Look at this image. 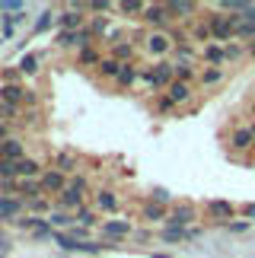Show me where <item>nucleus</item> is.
<instances>
[{
	"label": "nucleus",
	"mask_w": 255,
	"mask_h": 258,
	"mask_svg": "<svg viewBox=\"0 0 255 258\" xmlns=\"http://www.w3.org/2000/svg\"><path fill=\"white\" fill-rule=\"evenodd\" d=\"M48 23H51V13H42V19L35 23V32H45V29H48Z\"/></svg>",
	"instance_id": "nucleus-27"
},
{
	"label": "nucleus",
	"mask_w": 255,
	"mask_h": 258,
	"mask_svg": "<svg viewBox=\"0 0 255 258\" xmlns=\"http://www.w3.org/2000/svg\"><path fill=\"white\" fill-rule=\"evenodd\" d=\"M166 13H169V7H147V10H144V19H147V23H156V26H160V23H166V19H169Z\"/></svg>",
	"instance_id": "nucleus-4"
},
{
	"label": "nucleus",
	"mask_w": 255,
	"mask_h": 258,
	"mask_svg": "<svg viewBox=\"0 0 255 258\" xmlns=\"http://www.w3.org/2000/svg\"><path fill=\"white\" fill-rule=\"evenodd\" d=\"M102 230L109 236H128V233H131V223H128V220H109Z\"/></svg>",
	"instance_id": "nucleus-6"
},
{
	"label": "nucleus",
	"mask_w": 255,
	"mask_h": 258,
	"mask_svg": "<svg viewBox=\"0 0 255 258\" xmlns=\"http://www.w3.org/2000/svg\"><path fill=\"white\" fill-rule=\"evenodd\" d=\"M252 141H255L252 131H236V137H233V147H236V150H246V147H252Z\"/></svg>",
	"instance_id": "nucleus-13"
},
{
	"label": "nucleus",
	"mask_w": 255,
	"mask_h": 258,
	"mask_svg": "<svg viewBox=\"0 0 255 258\" xmlns=\"http://www.w3.org/2000/svg\"><path fill=\"white\" fill-rule=\"evenodd\" d=\"M192 93H188V86H185L182 80H175V83H169V99L172 102H185V99H188Z\"/></svg>",
	"instance_id": "nucleus-7"
},
{
	"label": "nucleus",
	"mask_w": 255,
	"mask_h": 258,
	"mask_svg": "<svg viewBox=\"0 0 255 258\" xmlns=\"http://www.w3.org/2000/svg\"><path fill=\"white\" fill-rule=\"evenodd\" d=\"M246 214H249V217H255V204H249V207H246Z\"/></svg>",
	"instance_id": "nucleus-32"
},
{
	"label": "nucleus",
	"mask_w": 255,
	"mask_h": 258,
	"mask_svg": "<svg viewBox=\"0 0 255 258\" xmlns=\"http://www.w3.org/2000/svg\"><path fill=\"white\" fill-rule=\"evenodd\" d=\"M77 220H80L83 226H93V223H96V217H93V211H77Z\"/></svg>",
	"instance_id": "nucleus-25"
},
{
	"label": "nucleus",
	"mask_w": 255,
	"mask_h": 258,
	"mask_svg": "<svg viewBox=\"0 0 255 258\" xmlns=\"http://www.w3.org/2000/svg\"><path fill=\"white\" fill-rule=\"evenodd\" d=\"M195 220V211H192V207H175V211H172V226H185V223H192Z\"/></svg>",
	"instance_id": "nucleus-5"
},
{
	"label": "nucleus",
	"mask_w": 255,
	"mask_h": 258,
	"mask_svg": "<svg viewBox=\"0 0 255 258\" xmlns=\"http://www.w3.org/2000/svg\"><path fill=\"white\" fill-rule=\"evenodd\" d=\"M169 77H172V67L169 64H156V74H150V86L160 89V86L169 83Z\"/></svg>",
	"instance_id": "nucleus-3"
},
{
	"label": "nucleus",
	"mask_w": 255,
	"mask_h": 258,
	"mask_svg": "<svg viewBox=\"0 0 255 258\" xmlns=\"http://www.w3.org/2000/svg\"><path fill=\"white\" fill-rule=\"evenodd\" d=\"M96 204H99L102 211H115V204H118V201L112 198V191H99V198H96Z\"/></svg>",
	"instance_id": "nucleus-18"
},
{
	"label": "nucleus",
	"mask_w": 255,
	"mask_h": 258,
	"mask_svg": "<svg viewBox=\"0 0 255 258\" xmlns=\"http://www.w3.org/2000/svg\"><path fill=\"white\" fill-rule=\"evenodd\" d=\"M83 188H86V185H83V178L71 182V185H67L64 191H61V195H64V204H67V207H80V201H83Z\"/></svg>",
	"instance_id": "nucleus-1"
},
{
	"label": "nucleus",
	"mask_w": 255,
	"mask_h": 258,
	"mask_svg": "<svg viewBox=\"0 0 255 258\" xmlns=\"http://www.w3.org/2000/svg\"><path fill=\"white\" fill-rule=\"evenodd\" d=\"M35 67H38L35 54H23V57H19V71H23V74H35Z\"/></svg>",
	"instance_id": "nucleus-17"
},
{
	"label": "nucleus",
	"mask_w": 255,
	"mask_h": 258,
	"mask_svg": "<svg viewBox=\"0 0 255 258\" xmlns=\"http://www.w3.org/2000/svg\"><path fill=\"white\" fill-rule=\"evenodd\" d=\"M99 67H102V74H105V77H118V74H121V64H118V61H112V57L99 61Z\"/></svg>",
	"instance_id": "nucleus-15"
},
{
	"label": "nucleus",
	"mask_w": 255,
	"mask_h": 258,
	"mask_svg": "<svg viewBox=\"0 0 255 258\" xmlns=\"http://www.w3.org/2000/svg\"><path fill=\"white\" fill-rule=\"evenodd\" d=\"M16 211H19V201H10V198L0 201V217H13Z\"/></svg>",
	"instance_id": "nucleus-19"
},
{
	"label": "nucleus",
	"mask_w": 255,
	"mask_h": 258,
	"mask_svg": "<svg viewBox=\"0 0 255 258\" xmlns=\"http://www.w3.org/2000/svg\"><path fill=\"white\" fill-rule=\"evenodd\" d=\"M19 156H23V144H19V141H7L4 144V160L13 163V160H19Z\"/></svg>",
	"instance_id": "nucleus-11"
},
{
	"label": "nucleus",
	"mask_w": 255,
	"mask_h": 258,
	"mask_svg": "<svg viewBox=\"0 0 255 258\" xmlns=\"http://www.w3.org/2000/svg\"><path fill=\"white\" fill-rule=\"evenodd\" d=\"M160 217H163V211H160V207H147V220H160Z\"/></svg>",
	"instance_id": "nucleus-28"
},
{
	"label": "nucleus",
	"mask_w": 255,
	"mask_h": 258,
	"mask_svg": "<svg viewBox=\"0 0 255 258\" xmlns=\"http://www.w3.org/2000/svg\"><path fill=\"white\" fill-rule=\"evenodd\" d=\"M220 80V71H208L204 74V83H217Z\"/></svg>",
	"instance_id": "nucleus-29"
},
{
	"label": "nucleus",
	"mask_w": 255,
	"mask_h": 258,
	"mask_svg": "<svg viewBox=\"0 0 255 258\" xmlns=\"http://www.w3.org/2000/svg\"><path fill=\"white\" fill-rule=\"evenodd\" d=\"M57 166H61V172H71L74 166H77V160H74L71 153H61V156H57Z\"/></svg>",
	"instance_id": "nucleus-21"
},
{
	"label": "nucleus",
	"mask_w": 255,
	"mask_h": 258,
	"mask_svg": "<svg viewBox=\"0 0 255 258\" xmlns=\"http://www.w3.org/2000/svg\"><path fill=\"white\" fill-rule=\"evenodd\" d=\"M169 13H195V4H169Z\"/></svg>",
	"instance_id": "nucleus-24"
},
{
	"label": "nucleus",
	"mask_w": 255,
	"mask_h": 258,
	"mask_svg": "<svg viewBox=\"0 0 255 258\" xmlns=\"http://www.w3.org/2000/svg\"><path fill=\"white\" fill-rule=\"evenodd\" d=\"M13 175H16V163L0 160V178H13Z\"/></svg>",
	"instance_id": "nucleus-23"
},
{
	"label": "nucleus",
	"mask_w": 255,
	"mask_h": 258,
	"mask_svg": "<svg viewBox=\"0 0 255 258\" xmlns=\"http://www.w3.org/2000/svg\"><path fill=\"white\" fill-rule=\"evenodd\" d=\"M233 19H227V16H214L211 19V32L217 35V38H230V32H233Z\"/></svg>",
	"instance_id": "nucleus-2"
},
{
	"label": "nucleus",
	"mask_w": 255,
	"mask_h": 258,
	"mask_svg": "<svg viewBox=\"0 0 255 258\" xmlns=\"http://www.w3.org/2000/svg\"><path fill=\"white\" fill-rule=\"evenodd\" d=\"M42 185L48 188V191H64V188H67V185H64V175H61V172H48Z\"/></svg>",
	"instance_id": "nucleus-8"
},
{
	"label": "nucleus",
	"mask_w": 255,
	"mask_h": 258,
	"mask_svg": "<svg viewBox=\"0 0 255 258\" xmlns=\"http://www.w3.org/2000/svg\"><path fill=\"white\" fill-rule=\"evenodd\" d=\"M121 10H124V13H137V10H147V7H141V4H124Z\"/></svg>",
	"instance_id": "nucleus-31"
},
{
	"label": "nucleus",
	"mask_w": 255,
	"mask_h": 258,
	"mask_svg": "<svg viewBox=\"0 0 255 258\" xmlns=\"http://www.w3.org/2000/svg\"><path fill=\"white\" fill-rule=\"evenodd\" d=\"M38 172V163H32V160H19L16 163V175H35Z\"/></svg>",
	"instance_id": "nucleus-16"
},
{
	"label": "nucleus",
	"mask_w": 255,
	"mask_h": 258,
	"mask_svg": "<svg viewBox=\"0 0 255 258\" xmlns=\"http://www.w3.org/2000/svg\"><path fill=\"white\" fill-rule=\"evenodd\" d=\"M163 239L166 242H179V239H185V230H182V226H169V230L163 233Z\"/></svg>",
	"instance_id": "nucleus-20"
},
{
	"label": "nucleus",
	"mask_w": 255,
	"mask_h": 258,
	"mask_svg": "<svg viewBox=\"0 0 255 258\" xmlns=\"http://www.w3.org/2000/svg\"><path fill=\"white\" fill-rule=\"evenodd\" d=\"M115 80H118L121 86H131L134 83V67H121V74L115 77Z\"/></svg>",
	"instance_id": "nucleus-22"
},
{
	"label": "nucleus",
	"mask_w": 255,
	"mask_h": 258,
	"mask_svg": "<svg viewBox=\"0 0 255 258\" xmlns=\"http://www.w3.org/2000/svg\"><path fill=\"white\" fill-rule=\"evenodd\" d=\"M4 134H7V127H4V124H0V137H4Z\"/></svg>",
	"instance_id": "nucleus-33"
},
{
	"label": "nucleus",
	"mask_w": 255,
	"mask_h": 258,
	"mask_svg": "<svg viewBox=\"0 0 255 258\" xmlns=\"http://www.w3.org/2000/svg\"><path fill=\"white\" fill-rule=\"evenodd\" d=\"M0 96H4L7 102H19V99H26V89L23 86H4V89H0Z\"/></svg>",
	"instance_id": "nucleus-12"
},
{
	"label": "nucleus",
	"mask_w": 255,
	"mask_h": 258,
	"mask_svg": "<svg viewBox=\"0 0 255 258\" xmlns=\"http://www.w3.org/2000/svg\"><path fill=\"white\" fill-rule=\"evenodd\" d=\"M204 54H208L211 61H220V57L227 54V51H220V48H214V45H211V48H204Z\"/></svg>",
	"instance_id": "nucleus-26"
},
{
	"label": "nucleus",
	"mask_w": 255,
	"mask_h": 258,
	"mask_svg": "<svg viewBox=\"0 0 255 258\" xmlns=\"http://www.w3.org/2000/svg\"><path fill=\"white\" fill-rule=\"evenodd\" d=\"M115 54H118V57H128V54H131V45H118V48H115Z\"/></svg>",
	"instance_id": "nucleus-30"
},
{
	"label": "nucleus",
	"mask_w": 255,
	"mask_h": 258,
	"mask_svg": "<svg viewBox=\"0 0 255 258\" xmlns=\"http://www.w3.org/2000/svg\"><path fill=\"white\" fill-rule=\"evenodd\" d=\"M147 48L160 54V51H166V48H169V38H166V35H150V38H147Z\"/></svg>",
	"instance_id": "nucleus-14"
},
{
	"label": "nucleus",
	"mask_w": 255,
	"mask_h": 258,
	"mask_svg": "<svg viewBox=\"0 0 255 258\" xmlns=\"http://www.w3.org/2000/svg\"><path fill=\"white\" fill-rule=\"evenodd\" d=\"M61 26H64V32H71V29H80V26H83L80 10H77V13H64V16H61Z\"/></svg>",
	"instance_id": "nucleus-10"
},
{
	"label": "nucleus",
	"mask_w": 255,
	"mask_h": 258,
	"mask_svg": "<svg viewBox=\"0 0 255 258\" xmlns=\"http://www.w3.org/2000/svg\"><path fill=\"white\" fill-rule=\"evenodd\" d=\"M249 51H252V54H255V42H252V45H249Z\"/></svg>",
	"instance_id": "nucleus-34"
},
{
	"label": "nucleus",
	"mask_w": 255,
	"mask_h": 258,
	"mask_svg": "<svg viewBox=\"0 0 255 258\" xmlns=\"http://www.w3.org/2000/svg\"><path fill=\"white\" fill-rule=\"evenodd\" d=\"M208 211H211L214 217H227V220H230V217H233V204H227V201H211Z\"/></svg>",
	"instance_id": "nucleus-9"
}]
</instances>
